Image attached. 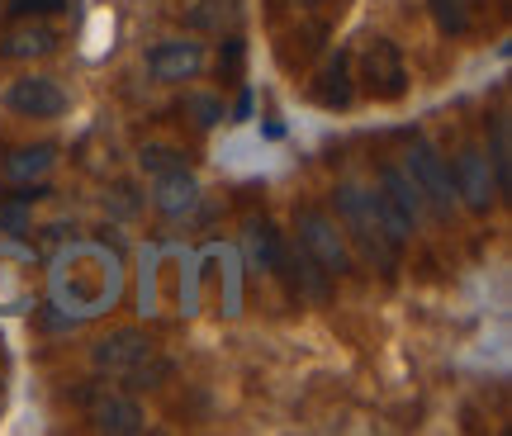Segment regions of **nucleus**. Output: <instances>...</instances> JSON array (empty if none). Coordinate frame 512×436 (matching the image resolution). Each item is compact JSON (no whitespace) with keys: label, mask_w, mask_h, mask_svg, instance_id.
<instances>
[{"label":"nucleus","mask_w":512,"mask_h":436,"mask_svg":"<svg viewBox=\"0 0 512 436\" xmlns=\"http://www.w3.org/2000/svg\"><path fill=\"white\" fill-rule=\"evenodd\" d=\"M380 209H384L389 233L399 237V242H408L413 223L427 214V200H422V190L413 185V176L403 166H384L380 171Z\"/></svg>","instance_id":"3"},{"label":"nucleus","mask_w":512,"mask_h":436,"mask_svg":"<svg viewBox=\"0 0 512 436\" xmlns=\"http://www.w3.org/2000/svg\"><path fill=\"white\" fill-rule=\"evenodd\" d=\"M403 171H408V176H413V185L422 190L427 209H437V214H451V209H456V185H451V171H446V162L437 157V147H432V143H413V147H408Z\"/></svg>","instance_id":"6"},{"label":"nucleus","mask_w":512,"mask_h":436,"mask_svg":"<svg viewBox=\"0 0 512 436\" xmlns=\"http://www.w3.org/2000/svg\"><path fill=\"white\" fill-rule=\"evenodd\" d=\"M157 356V346L138 337V332H114L105 342H95V365L105 370V375H133V370H143L147 361Z\"/></svg>","instance_id":"9"},{"label":"nucleus","mask_w":512,"mask_h":436,"mask_svg":"<svg viewBox=\"0 0 512 436\" xmlns=\"http://www.w3.org/2000/svg\"><path fill=\"white\" fill-rule=\"evenodd\" d=\"M67 10V0H15V19H29V15H57Z\"/></svg>","instance_id":"17"},{"label":"nucleus","mask_w":512,"mask_h":436,"mask_svg":"<svg viewBox=\"0 0 512 436\" xmlns=\"http://www.w3.org/2000/svg\"><path fill=\"white\" fill-rule=\"evenodd\" d=\"M152 204H157L166 218H185L200 204V185H195V176H190L185 166H171V171H162L157 185H152Z\"/></svg>","instance_id":"11"},{"label":"nucleus","mask_w":512,"mask_h":436,"mask_svg":"<svg viewBox=\"0 0 512 436\" xmlns=\"http://www.w3.org/2000/svg\"><path fill=\"white\" fill-rule=\"evenodd\" d=\"M81 408H86V418H91L100 432H110V436H138L147 422L138 399H128L124 389H114V384H91V389L81 394Z\"/></svg>","instance_id":"4"},{"label":"nucleus","mask_w":512,"mask_h":436,"mask_svg":"<svg viewBox=\"0 0 512 436\" xmlns=\"http://www.w3.org/2000/svg\"><path fill=\"white\" fill-rule=\"evenodd\" d=\"M147 72L157 81H195L204 72V48L190 43V38H171V43H157L147 53Z\"/></svg>","instance_id":"10"},{"label":"nucleus","mask_w":512,"mask_h":436,"mask_svg":"<svg viewBox=\"0 0 512 436\" xmlns=\"http://www.w3.org/2000/svg\"><path fill=\"white\" fill-rule=\"evenodd\" d=\"M53 29L48 24H15L10 38H5V57H43L53 53Z\"/></svg>","instance_id":"13"},{"label":"nucleus","mask_w":512,"mask_h":436,"mask_svg":"<svg viewBox=\"0 0 512 436\" xmlns=\"http://www.w3.org/2000/svg\"><path fill=\"white\" fill-rule=\"evenodd\" d=\"M185 109L195 114V124L200 128H214L223 119V105L214 100V95H185Z\"/></svg>","instance_id":"16"},{"label":"nucleus","mask_w":512,"mask_h":436,"mask_svg":"<svg viewBox=\"0 0 512 436\" xmlns=\"http://www.w3.org/2000/svg\"><path fill=\"white\" fill-rule=\"evenodd\" d=\"M5 105L24 114V119H57L67 109V91L57 86L53 76H19L5 91Z\"/></svg>","instance_id":"7"},{"label":"nucleus","mask_w":512,"mask_h":436,"mask_svg":"<svg viewBox=\"0 0 512 436\" xmlns=\"http://www.w3.org/2000/svg\"><path fill=\"white\" fill-rule=\"evenodd\" d=\"M432 19H437L441 34H470L475 0H432Z\"/></svg>","instance_id":"14"},{"label":"nucleus","mask_w":512,"mask_h":436,"mask_svg":"<svg viewBox=\"0 0 512 436\" xmlns=\"http://www.w3.org/2000/svg\"><path fill=\"white\" fill-rule=\"evenodd\" d=\"M285 5H318V0H285Z\"/></svg>","instance_id":"19"},{"label":"nucleus","mask_w":512,"mask_h":436,"mask_svg":"<svg viewBox=\"0 0 512 436\" xmlns=\"http://www.w3.org/2000/svg\"><path fill=\"white\" fill-rule=\"evenodd\" d=\"M171 157H176V152H166V147H143V171H157V176H162V171H171Z\"/></svg>","instance_id":"18"},{"label":"nucleus","mask_w":512,"mask_h":436,"mask_svg":"<svg viewBox=\"0 0 512 436\" xmlns=\"http://www.w3.org/2000/svg\"><path fill=\"white\" fill-rule=\"evenodd\" d=\"M361 81H366V91L375 100H399L408 91V72H403V57L399 48L389 43V38H366L361 43Z\"/></svg>","instance_id":"5"},{"label":"nucleus","mask_w":512,"mask_h":436,"mask_svg":"<svg viewBox=\"0 0 512 436\" xmlns=\"http://www.w3.org/2000/svg\"><path fill=\"white\" fill-rule=\"evenodd\" d=\"M451 185H456V195L470 204L475 214H484L498 195V176H494V166H489V157H484L479 147H465V152L456 157V181Z\"/></svg>","instance_id":"8"},{"label":"nucleus","mask_w":512,"mask_h":436,"mask_svg":"<svg viewBox=\"0 0 512 436\" xmlns=\"http://www.w3.org/2000/svg\"><path fill=\"white\" fill-rule=\"evenodd\" d=\"M313 100H318L323 109H347L351 105V76H347V62H342V57L318 72V81H313Z\"/></svg>","instance_id":"12"},{"label":"nucleus","mask_w":512,"mask_h":436,"mask_svg":"<svg viewBox=\"0 0 512 436\" xmlns=\"http://www.w3.org/2000/svg\"><path fill=\"white\" fill-rule=\"evenodd\" d=\"M337 218H342V228L361 242V252H366L370 261H380L384 271L399 266L403 242L389 233V223H384L380 195H370V190H361V185H337Z\"/></svg>","instance_id":"1"},{"label":"nucleus","mask_w":512,"mask_h":436,"mask_svg":"<svg viewBox=\"0 0 512 436\" xmlns=\"http://www.w3.org/2000/svg\"><path fill=\"white\" fill-rule=\"evenodd\" d=\"M294 228H299V247H304V256H309L323 275H347L351 271L347 237H342V228H337L323 209H299Z\"/></svg>","instance_id":"2"},{"label":"nucleus","mask_w":512,"mask_h":436,"mask_svg":"<svg viewBox=\"0 0 512 436\" xmlns=\"http://www.w3.org/2000/svg\"><path fill=\"white\" fill-rule=\"evenodd\" d=\"M53 166V147H19L5 157V176H15V181H29V176H43Z\"/></svg>","instance_id":"15"}]
</instances>
